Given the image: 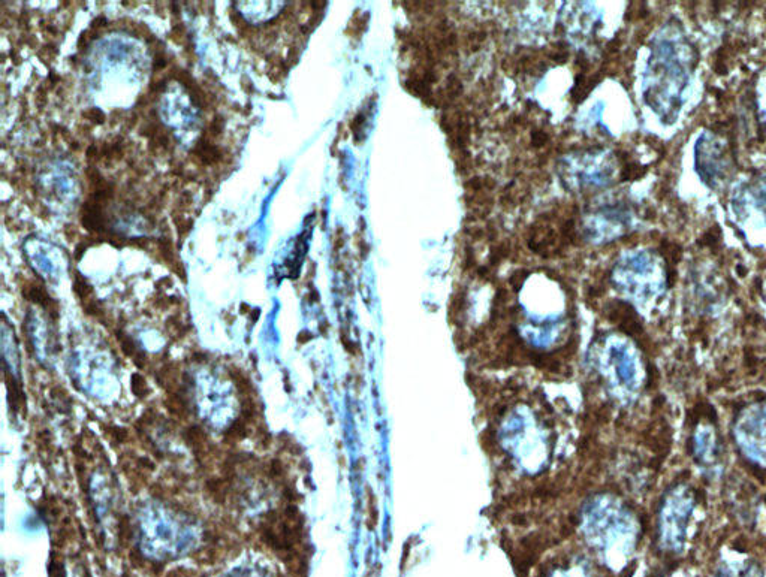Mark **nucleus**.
Wrapping results in <instances>:
<instances>
[{
	"mask_svg": "<svg viewBox=\"0 0 766 577\" xmlns=\"http://www.w3.org/2000/svg\"><path fill=\"white\" fill-rule=\"evenodd\" d=\"M693 512L686 486L672 489L662 504L660 512V546L671 554H680L686 542L687 522Z\"/></svg>",
	"mask_w": 766,
	"mask_h": 577,
	"instance_id": "nucleus-1",
	"label": "nucleus"
},
{
	"mask_svg": "<svg viewBox=\"0 0 766 577\" xmlns=\"http://www.w3.org/2000/svg\"><path fill=\"white\" fill-rule=\"evenodd\" d=\"M183 438H185L186 443L191 447L199 462L204 461L213 453V444L210 443L207 433L199 425H191V427L186 428Z\"/></svg>",
	"mask_w": 766,
	"mask_h": 577,
	"instance_id": "nucleus-2",
	"label": "nucleus"
},
{
	"mask_svg": "<svg viewBox=\"0 0 766 577\" xmlns=\"http://www.w3.org/2000/svg\"><path fill=\"white\" fill-rule=\"evenodd\" d=\"M693 453L699 464H710L717 458V441L711 430H699L695 434V443H693Z\"/></svg>",
	"mask_w": 766,
	"mask_h": 577,
	"instance_id": "nucleus-3",
	"label": "nucleus"
},
{
	"mask_svg": "<svg viewBox=\"0 0 766 577\" xmlns=\"http://www.w3.org/2000/svg\"><path fill=\"white\" fill-rule=\"evenodd\" d=\"M23 296L27 301H32L35 302V304L41 305V307L50 314L51 319H59V304L48 295L44 286L35 282L27 283L23 288Z\"/></svg>",
	"mask_w": 766,
	"mask_h": 577,
	"instance_id": "nucleus-4",
	"label": "nucleus"
},
{
	"mask_svg": "<svg viewBox=\"0 0 766 577\" xmlns=\"http://www.w3.org/2000/svg\"><path fill=\"white\" fill-rule=\"evenodd\" d=\"M189 392L191 391L171 392L165 398L164 404L168 413L179 421H186L192 415V401Z\"/></svg>",
	"mask_w": 766,
	"mask_h": 577,
	"instance_id": "nucleus-5",
	"label": "nucleus"
},
{
	"mask_svg": "<svg viewBox=\"0 0 766 577\" xmlns=\"http://www.w3.org/2000/svg\"><path fill=\"white\" fill-rule=\"evenodd\" d=\"M5 383L6 391H8V403L11 407L12 413L18 415V413L26 407V397H24L23 389H21L20 383L5 371Z\"/></svg>",
	"mask_w": 766,
	"mask_h": 577,
	"instance_id": "nucleus-6",
	"label": "nucleus"
},
{
	"mask_svg": "<svg viewBox=\"0 0 766 577\" xmlns=\"http://www.w3.org/2000/svg\"><path fill=\"white\" fill-rule=\"evenodd\" d=\"M117 340H119L120 347H122L123 353H125L126 356H129V358H132V361L135 362V365H137L138 368H144L147 365V355L146 352H143V350L138 347V344L135 343L134 340H132L131 337H129L128 334H125L123 331H117Z\"/></svg>",
	"mask_w": 766,
	"mask_h": 577,
	"instance_id": "nucleus-7",
	"label": "nucleus"
},
{
	"mask_svg": "<svg viewBox=\"0 0 766 577\" xmlns=\"http://www.w3.org/2000/svg\"><path fill=\"white\" fill-rule=\"evenodd\" d=\"M205 489H207L208 495H210L216 503L223 504L225 503L226 498H228L231 482L226 480L225 477H213V479L205 482Z\"/></svg>",
	"mask_w": 766,
	"mask_h": 577,
	"instance_id": "nucleus-8",
	"label": "nucleus"
},
{
	"mask_svg": "<svg viewBox=\"0 0 766 577\" xmlns=\"http://www.w3.org/2000/svg\"><path fill=\"white\" fill-rule=\"evenodd\" d=\"M717 577H764V570L756 563L746 564L737 570L734 567L722 566L717 570Z\"/></svg>",
	"mask_w": 766,
	"mask_h": 577,
	"instance_id": "nucleus-9",
	"label": "nucleus"
},
{
	"mask_svg": "<svg viewBox=\"0 0 766 577\" xmlns=\"http://www.w3.org/2000/svg\"><path fill=\"white\" fill-rule=\"evenodd\" d=\"M229 374H231L232 380H234L235 386H237L240 398L255 397V389H253L252 382H250L249 377L243 371L232 368Z\"/></svg>",
	"mask_w": 766,
	"mask_h": 577,
	"instance_id": "nucleus-10",
	"label": "nucleus"
},
{
	"mask_svg": "<svg viewBox=\"0 0 766 577\" xmlns=\"http://www.w3.org/2000/svg\"><path fill=\"white\" fill-rule=\"evenodd\" d=\"M247 434H249V425H247L243 419L238 418L237 421L226 430L223 440H225L226 444H235L238 443V441L244 440V438L247 437Z\"/></svg>",
	"mask_w": 766,
	"mask_h": 577,
	"instance_id": "nucleus-11",
	"label": "nucleus"
},
{
	"mask_svg": "<svg viewBox=\"0 0 766 577\" xmlns=\"http://www.w3.org/2000/svg\"><path fill=\"white\" fill-rule=\"evenodd\" d=\"M74 292L75 295L80 298V301L83 302V304H86V302L92 301L93 298V288L89 285V282H87L86 279H84L81 274H75V280H74Z\"/></svg>",
	"mask_w": 766,
	"mask_h": 577,
	"instance_id": "nucleus-12",
	"label": "nucleus"
},
{
	"mask_svg": "<svg viewBox=\"0 0 766 577\" xmlns=\"http://www.w3.org/2000/svg\"><path fill=\"white\" fill-rule=\"evenodd\" d=\"M167 331L170 332V337L173 338L174 341L182 340V338L191 331V326L185 325V323L180 320L179 316H171L170 319L167 320Z\"/></svg>",
	"mask_w": 766,
	"mask_h": 577,
	"instance_id": "nucleus-13",
	"label": "nucleus"
},
{
	"mask_svg": "<svg viewBox=\"0 0 766 577\" xmlns=\"http://www.w3.org/2000/svg\"><path fill=\"white\" fill-rule=\"evenodd\" d=\"M131 389L138 400H146L150 395V386L140 373L132 374Z\"/></svg>",
	"mask_w": 766,
	"mask_h": 577,
	"instance_id": "nucleus-14",
	"label": "nucleus"
},
{
	"mask_svg": "<svg viewBox=\"0 0 766 577\" xmlns=\"http://www.w3.org/2000/svg\"><path fill=\"white\" fill-rule=\"evenodd\" d=\"M134 537V528H132L131 519L129 516L123 515L119 518V542L123 546L129 545Z\"/></svg>",
	"mask_w": 766,
	"mask_h": 577,
	"instance_id": "nucleus-15",
	"label": "nucleus"
},
{
	"mask_svg": "<svg viewBox=\"0 0 766 577\" xmlns=\"http://www.w3.org/2000/svg\"><path fill=\"white\" fill-rule=\"evenodd\" d=\"M105 434L114 444H125L129 438L128 431L120 427H107L105 428Z\"/></svg>",
	"mask_w": 766,
	"mask_h": 577,
	"instance_id": "nucleus-16",
	"label": "nucleus"
},
{
	"mask_svg": "<svg viewBox=\"0 0 766 577\" xmlns=\"http://www.w3.org/2000/svg\"><path fill=\"white\" fill-rule=\"evenodd\" d=\"M50 577H65L62 561L56 560V554H51L50 567H48Z\"/></svg>",
	"mask_w": 766,
	"mask_h": 577,
	"instance_id": "nucleus-17",
	"label": "nucleus"
},
{
	"mask_svg": "<svg viewBox=\"0 0 766 577\" xmlns=\"http://www.w3.org/2000/svg\"><path fill=\"white\" fill-rule=\"evenodd\" d=\"M270 477L274 480H282L285 477V467L279 459H274L270 465Z\"/></svg>",
	"mask_w": 766,
	"mask_h": 577,
	"instance_id": "nucleus-18",
	"label": "nucleus"
},
{
	"mask_svg": "<svg viewBox=\"0 0 766 577\" xmlns=\"http://www.w3.org/2000/svg\"><path fill=\"white\" fill-rule=\"evenodd\" d=\"M84 117L92 122V125H102L105 122V114L99 110H89L84 113Z\"/></svg>",
	"mask_w": 766,
	"mask_h": 577,
	"instance_id": "nucleus-19",
	"label": "nucleus"
},
{
	"mask_svg": "<svg viewBox=\"0 0 766 577\" xmlns=\"http://www.w3.org/2000/svg\"><path fill=\"white\" fill-rule=\"evenodd\" d=\"M548 135L545 134L544 131H535L532 135V144L535 145V147H542V145H545L548 143Z\"/></svg>",
	"mask_w": 766,
	"mask_h": 577,
	"instance_id": "nucleus-20",
	"label": "nucleus"
},
{
	"mask_svg": "<svg viewBox=\"0 0 766 577\" xmlns=\"http://www.w3.org/2000/svg\"><path fill=\"white\" fill-rule=\"evenodd\" d=\"M313 335L310 334L309 331H303L298 334V343L304 344L307 343V341L312 340Z\"/></svg>",
	"mask_w": 766,
	"mask_h": 577,
	"instance_id": "nucleus-21",
	"label": "nucleus"
},
{
	"mask_svg": "<svg viewBox=\"0 0 766 577\" xmlns=\"http://www.w3.org/2000/svg\"><path fill=\"white\" fill-rule=\"evenodd\" d=\"M185 573H186L185 570L177 569V570H174V572H171L170 576L168 577H188V575H185Z\"/></svg>",
	"mask_w": 766,
	"mask_h": 577,
	"instance_id": "nucleus-22",
	"label": "nucleus"
},
{
	"mask_svg": "<svg viewBox=\"0 0 766 577\" xmlns=\"http://www.w3.org/2000/svg\"><path fill=\"white\" fill-rule=\"evenodd\" d=\"M193 361L195 362H205L207 361V356L204 355V353H195V355L192 356Z\"/></svg>",
	"mask_w": 766,
	"mask_h": 577,
	"instance_id": "nucleus-23",
	"label": "nucleus"
}]
</instances>
